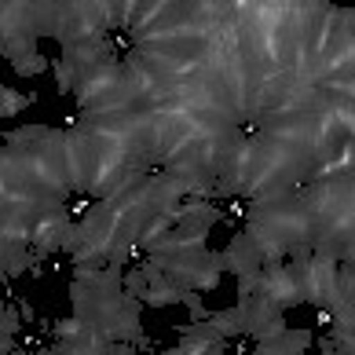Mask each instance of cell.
<instances>
[{
    "mask_svg": "<svg viewBox=\"0 0 355 355\" xmlns=\"http://www.w3.org/2000/svg\"><path fill=\"white\" fill-rule=\"evenodd\" d=\"M220 264L223 271H231L234 279H253L264 268V257H260V245L253 234L245 231H231V242L220 249Z\"/></svg>",
    "mask_w": 355,
    "mask_h": 355,
    "instance_id": "6da1fadb",
    "label": "cell"
},
{
    "mask_svg": "<svg viewBox=\"0 0 355 355\" xmlns=\"http://www.w3.org/2000/svg\"><path fill=\"white\" fill-rule=\"evenodd\" d=\"M103 198L96 191H67L62 194V216H67V223H85L92 213H96V205H99Z\"/></svg>",
    "mask_w": 355,
    "mask_h": 355,
    "instance_id": "7a4b0ae2",
    "label": "cell"
},
{
    "mask_svg": "<svg viewBox=\"0 0 355 355\" xmlns=\"http://www.w3.org/2000/svg\"><path fill=\"white\" fill-rule=\"evenodd\" d=\"M26 107H30V96H19L15 88H4V85H0V121H8V117L22 114Z\"/></svg>",
    "mask_w": 355,
    "mask_h": 355,
    "instance_id": "3957f363",
    "label": "cell"
},
{
    "mask_svg": "<svg viewBox=\"0 0 355 355\" xmlns=\"http://www.w3.org/2000/svg\"><path fill=\"white\" fill-rule=\"evenodd\" d=\"M11 67H15V73H19V77H37V73L51 70V59H48V55H41V51H30V55L15 59Z\"/></svg>",
    "mask_w": 355,
    "mask_h": 355,
    "instance_id": "277c9868",
    "label": "cell"
},
{
    "mask_svg": "<svg viewBox=\"0 0 355 355\" xmlns=\"http://www.w3.org/2000/svg\"><path fill=\"white\" fill-rule=\"evenodd\" d=\"M51 73H55V85H59V92L62 96H73V85H77V70L70 67L67 59H51Z\"/></svg>",
    "mask_w": 355,
    "mask_h": 355,
    "instance_id": "5b68a950",
    "label": "cell"
},
{
    "mask_svg": "<svg viewBox=\"0 0 355 355\" xmlns=\"http://www.w3.org/2000/svg\"><path fill=\"white\" fill-rule=\"evenodd\" d=\"M0 150H4V128H0Z\"/></svg>",
    "mask_w": 355,
    "mask_h": 355,
    "instance_id": "8992f818",
    "label": "cell"
}]
</instances>
